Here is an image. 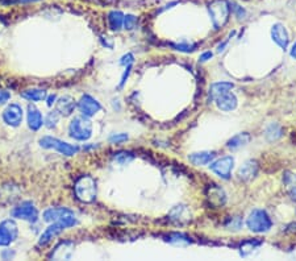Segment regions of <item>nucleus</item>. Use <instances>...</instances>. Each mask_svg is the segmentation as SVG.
Segmentation results:
<instances>
[{"instance_id":"nucleus-35","label":"nucleus","mask_w":296,"mask_h":261,"mask_svg":"<svg viewBox=\"0 0 296 261\" xmlns=\"http://www.w3.org/2000/svg\"><path fill=\"white\" fill-rule=\"evenodd\" d=\"M132 158H133V157L130 156L129 153H117L115 156V160L117 161L118 164H122V165L128 164L129 161L132 160Z\"/></svg>"},{"instance_id":"nucleus-16","label":"nucleus","mask_w":296,"mask_h":261,"mask_svg":"<svg viewBox=\"0 0 296 261\" xmlns=\"http://www.w3.org/2000/svg\"><path fill=\"white\" fill-rule=\"evenodd\" d=\"M63 230H66V227L63 226L62 223H52L48 228L45 230V232L42 233L41 237H40L39 244L40 245H46L52 240L53 237L58 236L59 233L62 232Z\"/></svg>"},{"instance_id":"nucleus-28","label":"nucleus","mask_w":296,"mask_h":261,"mask_svg":"<svg viewBox=\"0 0 296 261\" xmlns=\"http://www.w3.org/2000/svg\"><path fill=\"white\" fill-rule=\"evenodd\" d=\"M124 28L128 29V31H132L137 27V18L136 16H133V15H126L124 16V25H122Z\"/></svg>"},{"instance_id":"nucleus-41","label":"nucleus","mask_w":296,"mask_h":261,"mask_svg":"<svg viewBox=\"0 0 296 261\" xmlns=\"http://www.w3.org/2000/svg\"><path fill=\"white\" fill-rule=\"evenodd\" d=\"M291 57L296 59V42H295V44H293L292 49H291Z\"/></svg>"},{"instance_id":"nucleus-37","label":"nucleus","mask_w":296,"mask_h":261,"mask_svg":"<svg viewBox=\"0 0 296 261\" xmlns=\"http://www.w3.org/2000/svg\"><path fill=\"white\" fill-rule=\"evenodd\" d=\"M132 63H133L132 54H126V56H124L121 59H120V65H122V66H130Z\"/></svg>"},{"instance_id":"nucleus-17","label":"nucleus","mask_w":296,"mask_h":261,"mask_svg":"<svg viewBox=\"0 0 296 261\" xmlns=\"http://www.w3.org/2000/svg\"><path fill=\"white\" fill-rule=\"evenodd\" d=\"M74 108H75V102L71 97H62L59 98L58 102H57L56 111L58 112L59 115L62 116H70L73 114Z\"/></svg>"},{"instance_id":"nucleus-30","label":"nucleus","mask_w":296,"mask_h":261,"mask_svg":"<svg viewBox=\"0 0 296 261\" xmlns=\"http://www.w3.org/2000/svg\"><path fill=\"white\" fill-rule=\"evenodd\" d=\"M242 227V219L240 216H234V218H230L229 222L227 223V228L232 231H238Z\"/></svg>"},{"instance_id":"nucleus-39","label":"nucleus","mask_w":296,"mask_h":261,"mask_svg":"<svg viewBox=\"0 0 296 261\" xmlns=\"http://www.w3.org/2000/svg\"><path fill=\"white\" fill-rule=\"evenodd\" d=\"M212 53L211 52H206V53H203L202 56H200V62H207L208 59L212 58Z\"/></svg>"},{"instance_id":"nucleus-21","label":"nucleus","mask_w":296,"mask_h":261,"mask_svg":"<svg viewBox=\"0 0 296 261\" xmlns=\"http://www.w3.org/2000/svg\"><path fill=\"white\" fill-rule=\"evenodd\" d=\"M233 87V83H230V82H217V83H213L212 86L209 87V98L212 101H216L219 97L229 93Z\"/></svg>"},{"instance_id":"nucleus-36","label":"nucleus","mask_w":296,"mask_h":261,"mask_svg":"<svg viewBox=\"0 0 296 261\" xmlns=\"http://www.w3.org/2000/svg\"><path fill=\"white\" fill-rule=\"evenodd\" d=\"M232 12H233L234 15H236L237 18L240 19H244L245 16H246V12H245V10H242V7H240V6H237V4H232Z\"/></svg>"},{"instance_id":"nucleus-11","label":"nucleus","mask_w":296,"mask_h":261,"mask_svg":"<svg viewBox=\"0 0 296 261\" xmlns=\"http://www.w3.org/2000/svg\"><path fill=\"white\" fill-rule=\"evenodd\" d=\"M3 120L7 126L19 127L23 122V110L18 105H10L3 112Z\"/></svg>"},{"instance_id":"nucleus-29","label":"nucleus","mask_w":296,"mask_h":261,"mask_svg":"<svg viewBox=\"0 0 296 261\" xmlns=\"http://www.w3.org/2000/svg\"><path fill=\"white\" fill-rule=\"evenodd\" d=\"M169 241L173 244H179V245H185V244H188L190 243V240H188L187 237L185 236V235H182V233H174V235H171L170 237H169Z\"/></svg>"},{"instance_id":"nucleus-2","label":"nucleus","mask_w":296,"mask_h":261,"mask_svg":"<svg viewBox=\"0 0 296 261\" xmlns=\"http://www.w3.org/2000/svg\"><path fill=\"white\" fill-rule=\"evenodd\" d=\"M75 195L80 202L91 203L96 198V184L94 178L83 176L75 184Z\"/></svg>"},{"instance_id":"nucleus-15","label":"nucleus","mask_w":296,"mask_h":261,"mask_svg":"<svg viewBox=\"0 0 296 261\" xmlns=\"http://www.w3.org/2000/svg\"><path fill=\"white\" fill-rule=\"evenodd\" d=\"M258 173V164L254 160H247L246 162L242 164V166L238 169V176L242 181H251L255 178Z\"/></svg>"},{"instance_id":"nucleus-23","label":"nucleus","mask_w":296,"mask_h":261,"mask_svg":"<svg viewBox=\"0 0 296 261\" xmlns=\"http://www.w3.org/2000/svg\"><path fill=\"white\" fill-rule=\"evenodd\" d=\"M249 141H250V135H249V133L246 132L238 133V135L233 136V137L228 141L227 146L229 148V149L237 150V149H240V148L246 146L247 144H249Z\"/></svg>"},{"instance_id":"nucleus-9","label":"nucleus","mask_w":296,"mask_h":261,"mask_svg":"<svg viewBox=\"0 0 296 261\" xmlns=\"http://www.w3.org/2000/svg\"><path fill=\"white\" fill-rule=\"evenodd\" d=\"M11 215L14 216V218H16V219L36 222V220H37V216H39V213H37V209H36L33 203L24 202L21 203L20 206H18V207H15V209L12 210Z\"/></svg>"},{"instance_id":"nucleus-24","label":"nucleus","mask_w":296,"mask_h":261,"mask_svg":"<svg viewBox=\"0 0 296 261\" xmlns=\"http://www.w3.org/2000/svg\"><path fill=\"white\" fill-rule=\"evenodd\" d=\"M21 97L28 99L32 102H39V101H45L48 94H46V90H42V89H29V90H25L21 93Z\"/></svg>"},{"instance_id":"nucleus-19","label":"nucleus","mask_w":296,"mask_h":261,"mask_svg":"<svg viewBox=\"0 0 296 261\" xmlns=\"http://www.w3.org/2000/svg\"><path fill=\"white\" fill-rule=\"evenodd\" d=\"M44 124V120H42L41 112L37 110L33 105L28 106V126L32 131H37L40 129Z\"/></svg>"},{"instance_id":"nucleus-6","label":"nucleus","mask_w":296,"mask_h":261,"mask_svg":"<svg viewBox=\"0 0 296 261\" xmlns=\"http://www.w3.org/2000/svg\"><path fill=\"white\" fill-rule=\"evenodd\" d=\"M40 145L45 149H54L59 152L61 154L65 156H74L78 152V148L74 145L65 143L62 140H58L56 137H50V136H45L40 140Z\"/></svg>"},{"instance_id":"nucleus-18","label":"nucleus","mask_w":296,"mask_h":261,"mask_svg":"<svg viewBox=\"0 0 296 261\" xmlns=\"http://www.w3.org/2000/svg\"><path fill=\"white\" fill-rule=\"evenodd\" d=\"M216 105L217 107L221 110V111H232L237 107V98L234 97V94L232 93H227V94L221 95L216 99Z\"/></svg>"},{"instance_id":"nucleus-12","label":"nucleus","mask_w":296,"mask_h":261,"mask_svg":"<svg viewBox=\"0 0 296 261\" xmlns=\"http://www.w3.org/2000/svg\"><path fill=\"white\" fill-rule=\"evenodd\" d=\"M207 199H208V203L212 207L217 209V207H223L227 202V195L223 189L213 185V186H209L207 189Z\"/></svg>"},{"instance_id":"nucleus-34","label":"nucleus","mask_w":296,"mask_h":261,"mask_svg":"<svg viewBox=\"0 0 296 261\" xmlns=\"http://www.w3.org/2000/svg\"><path fill=\"white\" fill-rule=\"evenodd\" d=\"M126 140H128V135H125V133H116V135L109 137V141L113 144L124 143V141H126Z\"/></svg>"},{"instance_id":"nucleus-7","label":"nucleus","mask_w":296,"mask_h":261,"mask_svg":"<svg viewBox=\"0 0 296 261\" xmlns=\"http://www.w3.org/2000/svg\"><path fill=\"white\" fill-rule=\"evenodd\" d=\"M18 224L14 220H4L0 223V247H7L18 237Z\"/></svg>"},{"instance_id":"nucleus-4","label":"nucleus","mask_w":296,"mask_h":261,"mask_svg":"<svg viewBox=\"0 0 296 261\" xmlns=\"http://www.w3.org/2000/svg\"><path fill=\"white\" fill-rule=\"evenodd\" d=\"M246 226L250 231L255 233L267 232L272 226L270 216L263 210H253L246 219Z\"/></svg>"},{"instance_id":"nucleus-38","label":"nucleus","mask_w":296,"mask_h":261,"mask_svg":"<svg viewBox=\"0 0 296 261\" xmlns=\"http://www.w3.org/2000/svg\"><path fill=\"white\" fill-rule=\"evenodd\" d=\"M10 98H11V95H10V93H8V91L0 90V106L4 105V103H7Z\"/></svg>"},{"instance_id":"nucleus-27","label":"nucleus","mask_w":296,"mask_h":261,"mask_svg":"<svg viewBox=\"0 0 296 261\" xmlns=\"http://www.w3.org/2000/svg\"><path fill=\"white\" fill-rule=\"evenodd\" d=\"M108 21L113 31H118L124 25V15L121 12H118V11H113V12L108 15Z\"/></svg>"},{"instance_id":"nucleus-42","label":"nucleus","mask_w":296,"mask_h":261,"mask_svg":"<svg viewBox=\"0 0 296 261\" xmlns=\"http://www.w3.org/2000/svg\"><path fill=\"white\" fill-rule=\"evenodd\" d=\"M54 99H56V97H54V95H53V97H50L49 98V102H48V105L52 106L53 105V101H54Z\"/></svg>"},{"instance_id":"nucleus-31","label":"nucleus","mask_w":296,"mask_h":261,"mask_svg":"<svg viewBox=\"0 0 296 261\" xmlns=\"http://www.w3.org/2000/svg\"><path fill=\"white\" fill-rule=\"evenodd\" d=\"M58 119H59V114L57 111L54 112H50L49 115L46 116V127L48 128H54V127L57 126V123H58Z\"/></svg>"},{"instance_id":"nucleus-40","label":"nucleus","mask_w":296,"mask_h":261,"mask_svg":"<svg viewBox=\"0 0 296 261\" xmlns=\"http://www.w3.org/2000/svg\"><path fill=\"white\" fill-rule=\"evenodd\" d=\"M289 195H291V198H292L293 201H296V188L289 189Z\"/></svg>"},{"instance_id":"nucleus-25","label":"nucleus","mask_w":296,"mask_h":261,"mask_svg":"<svg viewBox=\"0 0 296 261\" xmlns=\"http://www.w3.org/2000/svg\"><path fill=\"white\" fill-rule=\"evenodd\" d=\"M262 245L261 241L258 240H251V241H245L242 245H241L240 253L242 257H249L251 254H254L255 252L259 249V247Z\"/></svg>"},{"instance_id":"nucleus-10","label":"nucleus","mask_w":296,"mask_h":261,"mask_svg":"<svg viewBox=\"0 0 296 261\" xmlns=\"http://www.w3.org/2000/svg\"><path fill=\"white\" fill-rule=\"evenodd\" d=\"M78 108L82 112V115L91 118V116H94L95 114H98L100 111L101 106L96 99H94L90 95H83L80 98V101L78 102Z\"/></svg>"},{"instance_id":"nucleus-22","label":"nucleus","mask_w":296,"mask_h":261,"mask_svg":"<svg viewBox=\"0 0 296 261\" xmlns=\"http://www.w3.org/2000/svg\"><path fill=\"white\" fill-rule=\"evenodd\" d=\"M213 158H215L213 152H198V153H192L191 156L188 157V160L191 161L194 165H198V166L211 164Z\"/></svg>"},{"instance_id":"nucleus-13","label":"nucleus","mask_w":296,"mask_h":261,"mask_svg":"<svg viewBox=\"0 0 296 261\" xmlns=\"http://www.w3.org/2000/svg\"><path fill=\"white\" fill-rule=\"evenodd\" d=\"M271 37L272 40L276 42V45L280 46L282 49H287L289 39H288V32H287L284 25L280 24V23H276V24L272 25Z\"/></svg>"},{"instance_id":"nucleus-33","label":"nucleus","mask_w":296,"mask_h":261,"mask_svg":"<svg viewBox=\"0 0 296 261\" xmlns=\"http://www.w3.org/2000/svg\"><path fill=\"white\" fill-rule=\"evenodd\" d=\"M174 48L177 49V50H179V52H185V53H188V52H192L194 49H195V45L194 44H188V42H182V44H175Z\"/></svg>"},{"instance_id":"nucleus-8","label":"nucleus","mask_w":296,"mask_h":261,"mask_svg":"<svg viewBox=\"0 0 296 261\" xmlns=\"http://www.w3.org/2000/svg\"><path fill=\"white\" fill-rule=\"evenodd\" d=\"M233 157H221V158H219V160L211 164V170H212L213 173H216L217 176H219L220 178H223V180H229L232 169H233Z\"/></svg>"},{"instance_id":"nucleus-26","label":"nucleus","mask_w":296,"mask_h":261,"mask_svg":"<svg viewBox=\"0 0 296 261\" xmlns=\"http://www.w3.org/2000/svg\"><path fill=\"white\" fill-rule=\"evenodd\" d=\"M265 136L268 141H276V140L280 139L283 136L282 127L279 126V124H276V123H272V124H270V126L266 128Z\"/></svg>"},{"instance_id":"nucleus-14","label":"nucleus","mask_w":296,"mask_h":261,"mask_svg":"<svg viewBox=\"0 0 296 261\" xmlns=\"http://www.w3.org/2000/svg\"><path fill=\"white\" fill-rule=\"evenodd\" d=\"M169 219L177 224H186L191 220V213L186 206H175L169 213Z\"/></svg>"},{"instance_id":"nucleus-3","label":"nucleus","mask_w":296,"mask_h":261,"mask_svg":"<svg viewBox=\"0 0 296 261\" xmlns=\"http://www.w3.org/2000/svg\"><path fill=\"white\" fill-rule=\"evenodd\" d=\"M69 132L73 139L78 141H86L92 135V124L87 116H77L70 123Z\"/></svg>"},{"instance_id":"nucleus-1","label":"nucleus","mask_w":296,"mask_h":261,"mask_svg":"<svg viewBox=\"0 0 296 261\" xmlns=\"http://www.w3.org/2000/svg\"><path fill=\"white\" fill-rule=\"evenodd\" d=\"M44 220L48 223H62L63 226L69 228L77 224V216L71 210L66 207H52L44 213Z\"/></svg>"},{"instance_id":"nucleus-20","label":"nucleus","mask_w":296,"mask_h":261,"mask_svg":"<svg viewBox=\"0 0 296 261\" xmlns=\"http://www.w3.org/2000/svg\"><path fill=\"white\" fill-rule=\"evenodd\" d=\"M73 243H70V241L61 243L58 247L54 249V253L52 254V257L56 258V260H70V258H71V254H73Z\"/></svg>"},{"instance_id":"nucleus-32","label":"nucleus","mask_w":296,"mask_h":261,"mask_svg":"<svg viewBox=\"0 0 296 261\" xmlns=\"http://www.w3.org/2000/svg\"><path fill=\"white\" fill-rule=\"evenodd\" d=\"M283 182L288 189L296 188V174L293 173H284V177H283Z\"/></svg>"},{"instance_id":"nucleus-5","label":"nucleus","mask_w":296,"mask_h":261,"mask_svg":"<svg viewBox=\"0 0 296 261\" xmlns=\"http://www.w3.org/2000/svg\"><path fill=\"white\" fill-rule=\"evenodd\" d=\"M208 11L215 28L219 29L227 24L228 19H229L230 11L228 2H225V0H215V2H212V3L209 4Z\"/></svg>"}]
</instances>
